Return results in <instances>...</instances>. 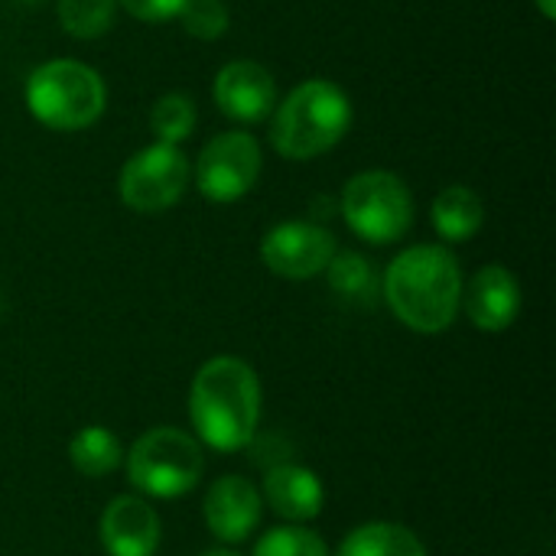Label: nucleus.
Masks as SVG:
<instances>
[{
	"label": "nucleus",
	"instance_id": "f257e3e1",
	"mask_svg": "<svg viewBox=\"0 0 556 556\" xmlns=\"http://www.w3.org/2000/svg\"><path fill=\"white\" fill-rule=\"evenodd\" d=\"M381 296L407 329L420 336L446 332L463 303L459 261L443 244H414L388 264Z\"/></svg>",
	"mask_w": 556,
	"mask_h": 556
},
{
	"label": "nucleus",
	"instance_id": "f03ea898",
	"mask_svg": "<svg viewBox=\"0 0 556 556\" xmlns=\"http://www.w3.org/2000/svg\"><path fill=\"white\" fill-rule=\"evenodd\" d=\"M189 420L208 450H248L261 424V381L254 368L235 355L205 362L189 388Z\"/></svg>",
	"mask_w": 556,
	"mask_h": 556
},
{
	"label": "nucleus",
	"instance_id": "7ed1b4c3",
	"mask_svg": "<svg viewBox=\"0 0 556 556\" xmlns=\"http://www.w3.org/2000/svg\"><path fill=\"white\" fill-rule=\"evenodd\" d=\"M352 127L349 94L326 78H309L296 85L274 108L270 143L283 160H316L329 153Z\"/></svg>",
	"mask_w": 556,
	"mask_h": 556
},
{
	"label": "nucleus",
	"instance_id": "20e7f679",
	"mask_svg": "<svg viewBox=\"0 0 556 556\" xmlns=\"http://www.w3.org/2000/svg\"><path fill=\"white\" fill-rule=\"evenodd\" d=\"M108 104L101 75L78 59H52L26 78L29 114L59 134L88 130Z\"/></svg>",
	"mask_w": 556,
	"mask_h": 556
},
{
	"label": "nucleus",
	"instance_id": "39448f33",
	"mask_svg": "<svg viewBox=\"0 0 556 556\" xmlns=\"http://www.w3.org/2000/svg\"><path fill=\"white\" fill-rule=\"evenodd\" d=\"M205 459L199 440L176 427L147 430L127 453V479L140 498H182L202 479Z\"/></svg>",
	"mask_w": 556,
	"mask_h": 556
},
{
	"label": "nucleus",
	"instance_id": "423d86ee",
	"mask_svg": "<svg viewBox=\"0 0 556 556\" xmlns=\"http://www.w3.org/2000/svg\"><path fill=\"white\" fill-rule=\"evenodd\" d=\"M339 212L368 244H394L414 225V195L391 169H365L342 189Z\"/></svg>",
	"mask_w": 556,
	"mask_h": 556
},
{
	"label": "nucleus",
	"instance_id": "0eeeda50",
	"mask_svg": "<svg viewBox=\"0 0 556 556\" xmlns=\"http://www.w3.org/2000/svg\"><path fill=\"white\" fill-rule=\"evenodd\" d=\"M189 156L173 143H150L140 153H134L117 179L121 199L127 208L156 215L173 208L189 186Z\"/></svg>",
	"mask_w": 556,
	"mask_h": 556
},
{
	"label": "nucleus",
	"instance_id": "6e6552de",
	"mask_svg": "<svg viewBox=\"0 0 556 556\" xmlns=\"http://www.w3.org/2000/svg\"><path fill=\"white\" fill-rule=\"evenodd\" d=\"M261 166H264L261 143L248 130H225L212 137L199 153L195 186L208 202L231 205L254 189Z\"/></svg>",
	"mask_w": 556,
	"mask_h": 556
},
{
	"label": "nucleus",
	"instance_id": "1a4fd4ad",
	"mask_svg": "<svg viewBox=\"0 0 556 556\" xmlns=\"http://www.w3.org/2000/svg\"><path fill=\"white\" fill-rule=\"evenodd\" d=\"M336 251V235L319 222H280L261 238L264 267L283 280H313L326 274Z\"/></svg>",
	"mask_w": 556,
	"mask_h": 556
},
{
	"label": "nucleus",
	"instance_id": "9d476101",
	"mask_svg": "<svg viewBox=\"0 0 556 556\" xmlns=\"http://www.w3.org/2000/svg\"><path fill=\"white\" fill-rule=\"evenodd\" d=\"M218 111L238 124H261L277 108V85L270 72L254 59H235L218 68L212 81Z\"/></svg>",
	"mask_w": 556,
	"mask_h": 556
},
{
	"label": "nucleus",
	"instance_id": "9b49d317",
	"mask_svg": "<svg viewBox=\"0 0 556 556\" xmlns=\"http://www.w3.org/2000/svg\"><path fill=\"white\" fill-rule=\"evenodd\" d=\"M101 544L108 556H156L163 525L156 508L140 495H117L101 515Z\"/></svg>",
	"mask_w": 556,
	"mask_h": 556
},
{
	"label": "nucleus",
	"instance_id": "f8f14e48",
	"mask_svg": "<svg viewBox=\"0 0 556 556\" xmlns=\"http://www.w3.org/2000/svg\"><path fill=\"white\" fill-rule=\"evenodd\" d=\"M202 515L218 541L241 544L257 531L264 515V498L244 476H222L218 482H212Z\"/></svg>",
	"mask_w": 556,
	"mask_h": 556
},
{
	"label": "nucleus",
	"instance_id": "ddd939ff",
	"mask_svg": "<svg viewBox=\"0 0 556 556\" xmlns=\"http://www.w3.org/2000/svg\"><path fill=\"white\" fill-rule=\"evenodd\" d=\"M459 306H466V316L476 329L505 332L521 313V287L508 267L489 264L463 287Z\"/></svg>",
	"mask_w": 556,
	"mask_h": 556
},
{
	"label": "nucleus",
	"instance_id": "4468645a",
	"mask_svg": "<svg viewBox=\"0 0 556 556\" xmlns=\"http://www.w3.org/2000/svg\"><path fill=\"white\" fill-rule=\"evenodd\" d=\"M264 505H270L274 515L303 525L319 518L326 492L323 482L313 469L300 466V463H277L264 472V492H261Z\"/></svg>",
	"mask_w": 556,
	"mask_h": 556
},
{
	"label": "nucleus",
	"instance_id": "2eb2a0df",
	"mask_svg": "<svg viewBox=\"0 0 556 556\" xmlns=\"http://www.w3.org/2000/svg\"><path fill=\"white\" fill-rule=\"evenodd\" d=\"M430 218H433V228H437V235L443 241L459 244V241H469V238L479 235V228L485 222V208H482V199H479L476 189H469V186H446L433 199Z\"/></svg>",
	"mask_w": 556,
	"mask_h": 556
},
{
	"label": "nucleus",
	"instance_id": "dca6fc26",
	"mask_svg": "<svg viewBox=\"0 0 556 556\" xmlns=\"http://www.w3.org/2000/svg\"><path fill=\"white\" fill-rule=\"evenodd\" d=\"M329 287L332 293L355 309H368L378 303L381 296V280L378 270L371 267V261L358 251H336L329 267H326Z\"/></svg>",
	"mask_w": 556,
	"mask_h": 556
},
{
	"label": "nucleus",
	"instance_id": "f3484780",
	"mask_svg": "<svg viewBox=\"0 0 556 556\" xmlns=\"http://www.w3.org/2000/svg\"><path fill=\"white\" fill-rule=\"evenodd\" d=\"M336 556H427L424 541L394 521H368L358 525L342 544Z\"/></svg>",
	"mask_w": 556,
	"mask_h": 556
},
{
	"label": "nucleus",
	"instance_id": "a211bd4d",
	"mask_svg": "<svg viewBox=\"0 0 556 556\" xmlns=\"http://www.w3.org/2000/svg\"><path fill=\"white\" fill-rule=\"evenodd\" d=\"M68 459L78 476L104 479L121 466L124 450H121V440L108 427H81L68 443Z\"/></svg>",
	"mask_w": 556,
	"mask_h": 556
},
{
	"label": "nucleus",
	"instance_id": "6ab92c4d",
	"mask_svg": "<svg viewBox=\"0 0 556 556\" xmlns=\"http://www.w3.org/2000/svg\"><path fill=\"white\" fill-rule=\"evenodd\" d=\"M150 130H153L156 143H173V147H179L186 137H192V130H195L192 98L182 91H169V94L156 98V104L150 111Z\"/></svg>",
	"mask_w": 556,
	"mask_h": 556
},
{
	"label": "nucleus",
	"instance_id": "aec40b11",
	"mask_svg": "<svg viewBox=\"0 0 556 556\" xmlns=\"http://www.w3.org/2000/svg\"><path fill=\"white\" fill-rule=\"evenodd\" d=\"M117 0H59V23L75 39H94L111 29Z\"/></svg>",
	"mask_w": 556,
	"mask_h": 556
},
{
	"label": "nucleus",
	"instance_id": "412c9836",
	"mask_svg": "<svg viewBox=\"0 0 556 556\" xmlns=\"http://www.w3.org/2000/svg\"><path fill=\"white\" fill-rule=\"evenodd\" d=\"M254 556H329L326 541L300 525H280L270 528L257 544H254Z\"/></svg>",
	"mask_w": 556,
	"mask_h": 556
},
{
	"label": "nucleus",
	"instance_id": "4be33fe9",
	"mask_svg": "<svg viewBox=\"0 0 556 556\" xmlns=\"http://www.w3.org/2000/svg\"><path fill=\"white\" fill-rule=\"evenodd\" d=\"M179 23L189 36L212 42V39L228 33L231 16H228V7L222 0H186L179 10Z\"/></svg>",
	"mask_w": 556,
	"mask_h": 556
},
{
	"label": "nucleus",
	"instance_id": "5701e85b",
	"mask_svg": "<svg viewBox=\"0 0 556 556\" xmlns=\"http://www.w3.org/2000/svg\"><path fill=\"white\" fill-rule=\"evenodd\" d=\"M117 3L143 23H166V20L179 16L186 0H117Z\"/></svg>",
	"mask_w": 556,
	"mask_h": 556
},
{
	"label": "nucleus",
	"instance_id": "b1692460",
	"mask_svg": "<svg viewBox=\"0 0 556 556\" xmlns=\"http://www.w3.org/2000/svg\"><path fill=\"white\" fill-rule=\"evenodd\" d=\"M544 20H556V0H534Z\"/></svg>",
	"mask_w": 556,
	"mask_h": 556
},
{
	"label": "nucleus",
	"instance_id": "393cba45",
	"mask_svg": "<svg viewBox=\"0 0 556 556\" xmlns=\"http://www.w3.org/2000/svg\"><path fill=\"white\" fill-rule=\"evenodd\" d=\"M202 556H241V554H235V551H205Z\"/></svg>",
	"mask_w": 556,
	"mask_h": 556
}]
</instances>
